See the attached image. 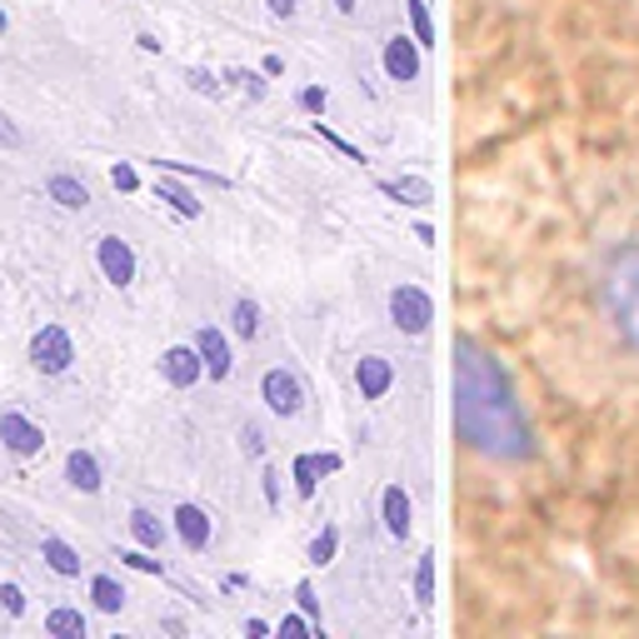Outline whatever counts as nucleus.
Wrapping results in <instances>:
<instances>
[{"instance_id": "nucleus-13", "label": "nucleus", "mask_w": 639, "mask_h": 639, "mask_svg": "<svg viewBox=\"0 0 639 639\" xmlns=\"http://www.w3.org/2000/svg\"><path fill=\"white\" fill-rule=\"evenodd\" d=\"M379 519H385V535L389 539H405L409 535L415 505H409V489L405 485H385V495H379Z\"/></svg>"}, {"instance_id": "nucleus-26", "label": "nucleus", "mask_w": 639, "mask_h": 639, "mask_svg": "<svg viewBox=\"0 0 639 639\" xmlns=\"http://www.w3.org/2000/svg\"><path fill=\"white\" fill-rule=\"evenodd\" d=\"M290 475H295V495H300V499H315V479H320L315 455H295V465H290Z\"/></svg>"}, {"instance_id": "nucleus-3", "label": "nucleus", "mask_w": 639, "mask_h": 639, "mask_svg": "<svg viewBox=\"0 0 639 639\" xmlns=\"http://www.w3.org/2000/svg\"><path fill=\"white\" fill-rule=\"evenodd\" d=\"M30 365H36L40 375H65V369L75 365V339H70V329L40 325L36 335H30Z\"/></svg>"}, {"instance_id": "nucleus-12", "label": "nucleus", "mask_w": 639, "mask_h": 639, "mask_svg": "<svg viewBox=\"0 0 639 639\" xmlns=\"http://www.w3.org/2000/svg\"><path fill=\"white\" fill-rule=\"evenodd\" d=\"M355 385L365 399H385L389 385H395V365L385 355H359L355 359Z\"/></svg>"}, {"instance_id": "nucleus-35", "label": "nucleus", "mask_w": 639, "mask_h": 639, "mask_svg": "<svg viewBox=\"0 0 639 639\" xmlns=\"http://www.w3.org/2000/svg\"><path fill=\"white\" fill-rule=\"evenodd\" d=\"M280 635H285V639H305V635H315V625H310L305 615H285V619H280Z\"/></svg>"}, {"instance_id": "nucleus-46", "label": "nucleus", "mask_w": 639, "mask_h": 639, "mask_svg": "<svg viewBox=\"0 0 639 639\" xmlns=\"http://www.w3.org/2000/svg\"><path fill=\"white\" fill-rule=\"evenodd\" d=\"M135 45H140V50H150V55H155V50H160V40L150 36V30H140V36H135Z\"/></svg>"}, {"instance_id": "nucleus-18", "label": "nucleus", "mask_w": 639, "mask_h": 639, "mask_svg": "<svg viewBox=\"0 0 639 639\" xmlns=\"http://www.w3.org/2000/svg\"><path fill=\"white\" fill-rule=\"evenodd\" d=\"M125 525H130V535H135V545H145V549H165V525H160L155 509L135 505V509H130Z\"/></svg>"}, {"instance_id": "nucleus-4", "label": "nucleus", "mask_w": 639, "mask_h": 639, "mask_svg": "<svg viewBox=\"0 0 639 639\" xmlns=\"http://www.w3.org/2000/svg\"><path fill=\"white\" fill-rule=\"evenodd\" d=\"M389 320H395L399 335H425L429 320H435V300L419 285H395L389 290Z\"/></svg>"}, {"instance_id": "nucleus-20", "label": "nucleus", "mask_w": 639, "mask_h": 639, "mask_svg": "<svg viewBox=\"0 0 639 639\" xmlns=\"http://www.w3.org/2000/svg\"><path fill=\"white\" fill-rule=\"evenodd\" d=\"M45 195L55 200L60 210H85V205H90V190L80 185L75 175H50V180H45Z\"/></svg>"}, {"instance_id": "nucleus-17", "label": "nucleus", "mask_w": 639, "mask_h": 639, "mask_svg": "<svg viewBox=\"0 0 639 639\" xmlns=\"http://www.w3.org/2000/svg\"><path fill=\"white\" fill-rule=\"evenodd\" d=\"M155 200H165V205L175 210V215H185V220H200V200L190 195V190L180 185V180L170 175V170H155Z\"/></svg>"}, {"instance_id": "nucleus-48", "label": "nucleus", "mask_w": 639, "mask_h": 639, "mask_svg": "<svg viewBox=\"0 0 639 639\" xmlns=\"http://www.w3.org/2000/svg\"><path fill=\"white\" fill-rule=\"evenodd\" d=\"M6 30H10V16H6V10H0V36H6Z\"/></svg>"}, {"instance_id": "nucleus-6", "label": "nucleus", "mask_w": 639, "mask_h": 639, "mask_svg": "<svg viewBox=\"0 0 639 639\" xmlns=\"http://www.w3.org/2000/svg\"><path fill=\"white\" fill-rule=\"evenodd\" d=\"M0 445L16 459H36L40 449H45V429L30 415H20V409H0Z\"/></svg>"}, {"instance_id": "nucleus-37", "label": "nucleus", "mask_w": 639, "mask_h": 639, "mask_svg": "<svg viewBox=\"0 0 639 639\" xmlns=\"http://www.w3.org/2000/svg\"><path fill=\"white\" fill-rule=\"evenodd\" d=\"M260 489H265V505L270 509H280V469H260Z\"/></svg>"}, {"instance_id": "nucleus-15", "label": "nucleus", "mask_w": 639, "mask_h": 639, "mask_svg": "<svg viewBox=\"0 0 639 639\" xmlns=\"http://www.w3.org/2000/svg\"><path fill=\"white\" fill-rule=\"evenodd\" d=\"M40 559H45V565L55 569L60 579H80V569H85L80 549H75V545H65L60 535H45V539H40Z\"/></svg>"}, {"instance_id": "nucleus-24", "label": "nucleus", "mask_w": 639, "mask_h": 639, "mask_svg": "<svg viewBox=\"0 0 639 639\" xmlns=\"http://www.w3.org/2000/svg\"><path fill=\"white\" fill-rule=\"evenodd\" d=\"M155 170H170V175H185V180H205V185H220L225 190L230 180L225 175H215V170H200V165H185V160H150Z\"/></svg>"}, {"instance_id": "nucleus-42", "label": "nucleus", "mask_w": 639, "mask_h": 639, "mask_svg": "<svg viewBox=\"0 0 639 639\" xmlns=\"http://www.w3.org/2000/svg\"><path fill=\"white\" fill-rule=\"evenodd\" d=\"M260 75L280 80V75H285V60H280V55H265V60H260Z\"/></svg>"}, {"instance_id": "nucleus-23", "label": "nucleus", "mask_w": 639, "mask_h": 639, "mask_svg": "<svg viewBox=\"0 0 639 639\" xmlns=\"http://www.w3.org/2000/svg\"><path fill=\"white\" fill-rule=\"evenodd\" d=\"M415 599H419V609L435 605V555H429V549L415 559Z\"/></svg>"}, {"instance_id": "nucleus-36", "label": "nucleus", "mask_w": 639, "mask_h": 639, "mask_svg": "<svg viewBox=\"0 0 639 639\" xmlns=\"http://www.w3.org/2000/svg\"><path fill=\"white\" fill-rule=\"evenodd\" d=\"M0 609H6V615H26V589H20V585H0Z\"/></svg>"}, {"instance_id": "nucleus-11", "label": "nucleus", "mask_w": 639, "mask_h": 639, "mask_svg": "<svg viewBox=\"0 0 639 639\" xmlns=\"http://www.w3.org/2000/svg\"><path fill=\"white\" fill-rule=\"evenodd\" d=\"M195 349H200V359H205V379H225L230 365H235V355H230V335L215 329V325L195 329Z\"/></svg>"}, {"instance_id": "nucleus-39", "label": "nucleus", "mask_w": 639, "mask_h": 639, "mask_svg": "<svg viewBox=\"0 0 639 639\" xmlns=\"http://www.w3.org/2000/svg\"><path fill=\"white\" fill-rule=\"evenodd\" d=\"M0 145H6V150L20 145V130H16V120H10V115H0Z\"/></svg>"}, {"instance_id": "nucleus-25", "label": "nucleus", "mask_w": 639, "mask_h": 639, "mask_svg": "<svg viewBox=\"0 0 639 639\" xmlns=\"http://www.w3.org/2000/svg\"><path fill=\"white\" fill-rule=\"evenodd\" d=\"M405 10H409V26H415V40L419 45H435V20H429V0H405Z\"/></svg>"}, {"instance_id": "nucleus-38", "label": "nucleus", "mask_w": 639, "mask_h": 639, "mask_svg": "<svg viewBox=\"0 0 639 639\" xmlns=\"http://www.w3.org/2000/svg\"><path fill=\"white\" fill-rule=\"evenodd\" d=\"M185 85H190V90H200V95H215L220 80L210 75V70H185Z\"/></svg>"}, {"instance_id": "nucleus-9", "label": "nucleus", "mask_w": 639, "mask_h": 639, "mask_svg": "<svg viewBox=\"0 0 639 639\" xmlns=\"http://www.w3.org/2000/svg\"><path fill=\"white\" fill-rule=\"evenodd\" d=\"M160 375H165V385L190 389V385H200V375H205V359H200L195 345H170L165 355H160Z\"/></svg>"}, {"instance_id": "nucleus-14", "label": "nucleus", "mask_w": 639, "mask_h": 639, "mask_svg": "<svg viewBox=\"0 0 639 639\" xmlns=\"http://www.w3.org/2000/svg\"><path fill=\"white\" fill-rule=\"evenodd\" d=\"M65 479H70V489H80V495H100L105 469H100V459L90 455V449H70V455H65Z\"/></svg>"}, {"instance_id": "nucleus-34", "label": "nucleus", "mask_w": 639, "mask_h": 639, "mask_svg": "<svg viewBox=\"0 0 639 639\" xmlns=\"http://www.w3.org/2000/svg\"><path fill=\"white\" fill-rule=\"evenodd\" d=\"M240 449H245L250 459H260V455H265V429H260V425H245V429H240Z\"/></svg>"}, {"instance_id": "nucleus-44", "label": "nucleus", "mask_w": 639, "mask_h": 639, "mask_svg": "<svg viewBox=\"0 0 639 639\" xmlns=\"http://www.w3.org/2000/svg\"><path fill=\"white\" fill-rule=\"evenodd\" d=\"M245 635H250V639H265L270 625H265V619H245Z\"/></svg>"}, {"instance_id": "nucleus-8", "label": "nucleus", "mask_w": 639, "mask_h": 639, "mask_svg": "<svg viewBox=\"0 0 639 639\" xmlns=\"http://www.w3.org/2000/svg\"><path fill=\"white\" fill-rule=\"evenodd\" d=\"M419 40L415 36H389L385 40V50H379V65H385V75L389 80H399V85H405V80H419Z\"/></svg>"}, {"instance_id": "nucleus-47", "label": "nucleus", "mask_w": 639, "mask_h": 639, "mask_svg": "<svg viewBox=\"0 0 639 639\" xmlns=\"http://www.w3.org/2000/svg\"><path fill=\"white\" fill-rule=\"evenodd\" d=\"M355 6H359V0H335V10H339V16H355Z\"/></svg>"}, {"instance_id": "nucleus-41", "label": "nucleus", "mask_w": 639, "mask_h": 639, "mask_svg": "<svg viewBox=\"0 0 639 639\" xmlns=\"http://www.w3.org/2000/svg\"><path fill=\"white\" fill-rule=\"evenodd\" d=\"M265 6H270V16H275V20H290L300 0H265Z\"/></svg>"}, {"instance_id": "nucleus-10", "label": "nucleus", "mask_w": 639, "mask_h": 639, "mask_svg": "<svg viewBox=\"0 0 639 639\" xmlns=\"http://www.w3.org/2000/svg\"><path fill=\"white\" fill-rule=\"evenodd\" d=\"M170 525H175V539L190 549V555H200V549L210 545V535H215V525H210V515L200 505H175V515H170Z\"/></svg>"}, {"instance_id": "nucleus-29", "label": "nucleus", "mask_w": 639, "mask_h": 639, "mask_svg": "<svg viewBox=\"0 0 639 639\" xmlns=\"http://www.w3.org/2000/svg\"><path fill=\"white\" fill-rule=\"evenodd\" d=\"M120 565H125V569H140V575H165V565H160V559L150 555L145 545H140V549H120Z\"/></svg>"}, {"instance_id": "nucleus-32", "label": "nucleus", "mask_w": 639, "mask_h": 639, "mask_svg": "<svg viewBox=\"0 0 639 639\" xmlns=\"http://www.w3.org/2000/svg\"><path fill=\"white\" fill-rule=\"evenodd\" d=\"M110 185H115L120 195H135V190H140V175H135V165H125V160H120V165L110 170Z\"/></svg>"}, {"instance_id": "nucleus-45", "label": "nucleus", "mask_w": 639, "mask_h": 639, "mask_svg": "<svg viewBox=\"0 0 639 639\" xmlns=\"http://www.w3.org/2000/svg\"><path fill=\"white\" fill-rule=\"evenodd\" d=\"M415 240H419V245H435V225H425V220H419V225H415Z\"/></svg>"}, {"instance_id": "nucleus-22", "label": "nucleus", "mask_w": 639, "mask_h": 639, "mask_svg": "<svg viewBox=\"0 0 639 639\" xmlns=\"http://www.w3.org/2000/svg\"><path fill=\"white\" fill-rule=\"evenodd\" d=\"M230 329H235L240 339H255L260 335V305L250 295H240L235 305H230Z\"/></svg>"}, {"instance_id": "nucleus-43", "label": "nucleus", "mask_w": 639, "mask_h": 639, "mask_svg": "<svg viewBox=\"0 0 639 639\" xmlns=\"http://www.w3.org/2000/svg\"><path fill=\"white\" fill-rule=\"evenodd\" d=\"M245 585H250L245 575H225V579H220V589H225V595H235V589H245Z\"/></svg>"}, {"instance_id": "nucleus-31", "label": "nucleus", "mask_w": 639, "mask_h": 639, "mask_svg": "<svg viewBox=\"0 0 639 639\" xmlns=\"http://www.w3.org/2000/svg\"><path fill=\"white\" fill-rule=\"evenodd\" d=\"M220 80H225V85H245V90H250V95H255V100L265 95V80H260L255 70H245V65H230L225 75H220Z\"/></svg>"}, {"instance_id": "nucleus-27", "label": "nucleus", "mask_w": 639, "mask_h": 639, "mask_svg": "<svg viewBox=\"0 0 639 639\" xmlns=\"http://www.w3.org/2000/svg\"><path fill=\"white\" fill-rule=\"evenodd\" d=\"M335 555H339V529L325 525L315 539H310V565H329Z\"/></svg>"}, {"instance_id": "nucleus-21", "label": "nucleus", "mask_w": 639, "mask_h": 639, "mask_svg": "<svg viewBox=\"0 0 639 639\" xmlns=\"http://www.w3.org/2000/svg\"><path fill=\"white\" fill-rule=\"evenodd\" d=\"M85 629H90V619L70 605H55L45 615V635H55V639H85Z\"/></svg>"}, {"instance_id": "nucleus-5", "label": "nucleus", "mask_w": 639, "mask_h": 639, "mask_svg": "<svg viewBox=\"0 0 639 639\" xmlns=\"http://www.w3.org/2000/svg\"><path fill=\"white\" fill-rule=\"evenodd\" d=\"M260 399H265V409L280 419H295L300 409H305V389H300L295 369H280V365H270L265 375H260Z\"/></svg>"}, {"instance_id": "nucleus-2", "label": "nucleus", "mask_w": 639, "mask_h": 639, "mask_svg": "<svg viewBox=\"0 0 639 639\" xmlns=\"http://www.w3.org/2000/svg\"><path fill=\"white\" fill-rule=\"evenodd\" d=\"M599 305L609 325L625 335L629 349H639V240H625L599 265Z\"/></svg>"}, {"instance_id": "nucleus-7", "label": "nucleus", "mask_w": 639, "mask_h": 639, "mask_svg": "<svg viewBox=\"0 0 639 639\" xmlns=\"http://www.w3.org/2000/svg\"><path fill=\"white\" fill-rule=\"evenodd\" d=\"M95 265H100V275H105L110 285L125 290L130 280H135L140 260H135V250H130V240H120V235H100V240H95Z\"/></svg>"}, {"instance_id": "nucleus-33", "label": "nucleus", "mask_w": 639, "mask_h": 639, "mask_svg": "<svg viewBox=\"0 0 639 639\" xmlns=\"http://www.w3.org/2000/svg\"><path fill=\"white\" fill-rule=\"evenodd\" d=\"M325 105H329V90L325 85H305V90H300V110H310V115H325Z\"/></svg>"}, {"instance_id": "nucleus-40", "label": "nucleus", "mask_w": 639, "mask_h": 639, "mask_svg": "<svg viewBox=\"0 0 639 639\" xmlns=\"http://www.w3.org/2000/svg\"><path fill=\"white\" fill-rule=\"evenodd\" d=\"M339 465H345V459H339L335 449H325V455H315V469H320V475H335Z\"/></svg>"}, {"instance_id": "nucleus-1", "label": "nucleus", "mask_w": 639, "mask_h": 639, "mask_svg": "<svg viewBox=\"0 0 639 639\" xmlns=\"http://www.w3.org/2000/svg\"><path fill=\"white\" fill-rule=\"evenodd\" d=\"M455 435L465 439V449L499 465H519L535 455V435H529L515 385L499 369V359L469 335L455 339Z\"/></svg>"}, {"instance_id": "nucleus-19", "label": "nucleus", "mask_w": 639, "mask_h": 639, "mask_svg": "<svg viewBox=\"0 0 639 639\" xmlns=\"http://www.w3.org/2000/svg\"><path fill=\"white\" fill-rule=\"evenodd\" d=\"M90 599H95L100 615H120L125 609V585H120L115 575H90Z\"/></svg>"}, {"instance_id": "nucleus-28", "label": "nucleus", "mask_w": 639, "mask_h": 639, "mask_svg": "<svg viewBox=\"0 0 639 639\" xmlns=\"http://www.w3.org/2000/svg\"><path fill=\"white\" fill-rule=\"evenodd\" d=\"M295 605H300V615L315 625V635L325 639V619H320V599H315V585H310V579H300V585H295Z\"/></svg>"}, {"instance_id": "nucleus-16", "label": "nucleus", "mask_w": 639, "mask_h": 639, "mask_svg": "<svg viewBox=\"0 0 639 639\" xmlns=\"http://www.w3.org/2000/svg\"><path fill=\"white\" fill-rule=\"evenodd\" d=\"M379 195L399 200V205H429L435 200V185H429L425 175H399V180H379Z\"/></svg>"}, {"instance_id": "nucleus-30", "label": "nucleus", "mask_w": 639, "mask_h": 639, "mask_svg": "<svg viewBox=\"0 0 639 639\" xmlns=\"http://www.w3.org/2000/svg\"><path fill=\"white\" fill-rule=\"evenodd\" d=\"M315 135L325 140V145H335V150H339V155H345V160H359V165H365V150H355V145H349V140H345V135H335V130H329V125H325V120H320V115H315Z\"/></svg>"}]
</instances>
